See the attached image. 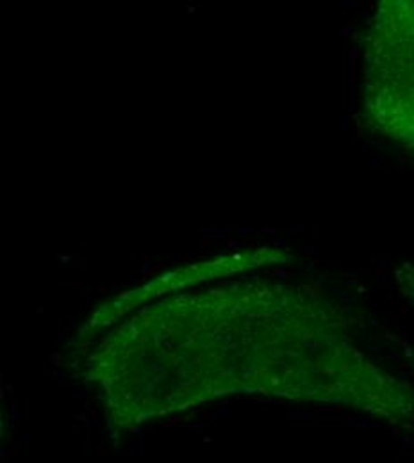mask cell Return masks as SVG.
Listing matches in <instances>:
<instances>
[{
  "mask_svg": "<svg viewBox=\"0 0 414 463\" xmlns=\"http://www.w3.org/2000/svg\"><path fill=\"white\" fill-rule=\"evenodd\" d=\"M2 435H4V428H2V415H0V439H2Z\"/></svg>",
  "mask_w": 414,
  "mask_h": 463,
  "instance_id": "6da1fadb",
  "label": "cell"
}]
</instances>
